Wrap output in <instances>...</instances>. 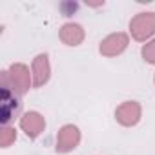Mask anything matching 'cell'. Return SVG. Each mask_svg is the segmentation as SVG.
<instances>
[{"label":"cell","instance_id":"1","mask_svg":"<svg viewBox=\"0 0 155 155\" xmlns=\"http://www.w3.org/2000/svg\"><path fill=\"white\" fill-rule=\"evenodd\" d=\"M31 77L33 75H29V69L24 64H13L9 68V71H4L2 73V79H4V84L2 86H8L17 95H20V93H26L29 90V86H31Z\"/></svg>","mask_w":155,"mask_h":155},{"label":"cell","instance_id":"2","mask_svg":"<svg viewBox=\"0 0 155 155\" xmlns=\"http://www.w3.org/2000/svg\"><path fill=\"white\" fill-rule=\"evenodd\" d=\"M130 29L135 40H146L155 31V13H139L131 18Z\"/></svg>","mask_w":155,"mask_h":155},{"label":"cell","instance_id":"3","mask_svg":"<svg viewBox=\"0 0 155 155\" xmlns=\"http://www.w3.org/2000/svg\"><path fill=\"white\" fill-rule=\"evenodd\" d=\"M81 140V133H79V128L73 126V124H68L64 126L58 135H57V151L60 153H66V151H71L73 148H77Z\"/></svg>","mask_w":155,"mask_h":155},{"label":"cell","instance_id":"4","mask_svg":"<svg viewBox=\"0 0 155 155\" xmlns=\"http://www.w3.org/2000/svg\"><path fill=\"white\" fill-rule=\"evenodd\" d=\"M18 108H20V101H18L17 93L11 88L2 86V122H4V126H8L11 117L18 111Z\"/></svg>","mask_w":155,"mask_h":155},{"label":"cell","instance_id":"5","mask_svg":"<svg viewBox=\"0 0 155 155\" xmlns=\"http://www.w3.org/2000/svg\"><path fill=\"white\" fill-rule=\"evenodd\" d=\"M20 128L26 131L28 137L35 139V137H38V135L44 131V128H46V120H44V117H42L40 113H37V111H29V113H26V115L20 119Z\"/></svg>","mask_w":155,"mask_h":155},{"label":"cell","instance_id":"6","mask_svg":"<svg viewBox=\"0 0 155 155\" xmlns=\"http://www.w3.org/2000/svg\"><path fill=\"white\" fill-rule=\"evenodd\" d=\"M126 46H128V37L124 33H115V35H110L108 38H104L101 42V53L113 57V55L122 53L126 49Z\"/></svg>","mask_w":155,"mask_h":155},{"label":"cell","instance_id":"7","mask_svg":"<svg viewBox=\"0 0 155 155\" xmlns=\"http://www.w3.org/2000/svg\"><path fill=\"white\" fill-rule=\"evenodd\" d=\"M31 75H33V84L37 88L48 82V79H49V60H48L46 53L35 57V60L31 64Z\"/></svg>","mask_w":155,"mask_h":155},{"label":"cell","instance_id":"8","mask_svg":"<svg viewBox=\"0 0 155 155\" xmlns=\"http://www.w3.org/2000/svg\"><path fill=\"white\" fill-rule=\"evenodd\" d=\"M115 115H117V120H119L120 124L131 126V124H135V122L139 120V117H140V106H139L137 102H124V104H120V106L117 108Z\"/></svg>","mask_w":155,"mask_h":155},{"label":"cell","instance_id":"9","mask_svg":"<svg viewBox=\"0 0 155 155\" xmlns=\"http://www.w3.org/2000/svg\"><path fill=\"white\" fill-rule=\"evenodd\" d=\"M84 38V29L79 24H66L60 29V40L68 46H79Z\"/></svg>","mask_w":155,"mask_h":155},{"label":"cell","instance_id":"10","mask_svg":"<svg viewBox=\"0 0 155 155\" xmlns=\"http://www.w3.org/2000/svg\"><path fill=\"white\" fill-rule=\"evenodd\" d=\"M15 139H17V130L13 126H4L2 131H0V144L8 148L11 142H15Z\"/></svg>","mask_w":155,"mask_h":155},{"label":"cell","instance_id":"11","mask_svg":"<svg viewBox=\"0 0 155 155\" xmlns=\"http://www.w3.org/2000/svg\"><path fill=\"white\" fill-rule=\"evenodd\" d=\"M142 57L144 60H148L150 64H155V40H151L150 44H146L142 48Z\"/></svg>","mask_w":155,"mask_h":155}]
</instances>
